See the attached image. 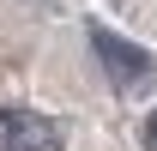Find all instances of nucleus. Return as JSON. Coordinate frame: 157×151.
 <instances>
[{"label": "nucleus", "mask_w": 157, "mask_h": 151, "mask_svg": "<svg viewBox=\"0 0 157 151\" xmlns=\"http://www.w3.org/2000/svg\"><path fill=\"white\" fill-rule=\"evenodd\" d=\"M91 55L103 60V73H109V85H115L121 97H139V91L157 85V55L139 48L133 37L109 30V24H91Z\"/></svg>", "instance_id": "obj_1"}, {"label": "nucleus", "mask_w": 157, "mask_h": 151, "mask_svg": "<svg viewBox=\"0 0 157 151\" xmlns=\"http://www.w3.org/2000/svg\"><path fill=\"white\" fill-rule=\"evenodd\" d=\"M0 151H60V127L36 109H0Z\"/></svg>", "instance_id": "obj_2"}, {"label": "nucleus", "mask_w": 157, "mask_h": 151, "mask_svg": "<svg viewBox=\"0 0 157 151\" xmlns=\"http://www.w3.org/2000/svg\"><path fill=\"white\" fill-rule=\"evenodd\" d=\"M139 151H157V109L139 121Z\"/></svg>", "instance_id": "obj_3"}]
</instances>
